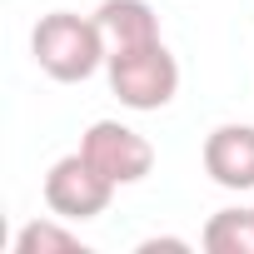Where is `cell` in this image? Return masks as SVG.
<instances>
[{"instance_id": "obj_5", "label": "cell", "mask_w": 254, "mask_h": 254, "mask_svg": "<svg viewBox=\"0 0 254 254\" xmlns=\"http://www.w3.org/2000/svg\"><path fill=\"white\" fill-rule=\"evenodd\" d=\"M204 175L219 190H254V125H214L204 135Z\"/></svg>"}, {"instance_id": "obj_6", "label": "cell", "mask_w": 254, "mask_h": 254, "mask_svg": "<svg viewBox=\"0 0 254 254\" xmlns=\"http://www.w3.org/2000/svg\"><path fill=\"white\" fill-rule=\"evenodd\" d=\"M110 50H125V45H150L160 40V15L145 5V0H105L95 10Z\"/></svg>"}, {"instance_id": "obj_8", "label": "cell", "mask_w": 254, "mask_h": 254, "mask_svg": "<svg viewBox=\"0 0 254 254\" xmlns=\"http://www.w3.org/2000/svg\"><path fill=\"white\" fill-rule=\"evenodd\" d=\"M85 249L75 229H65V219H30L20 234H15V254H75Z\"/></svg>"}, {"instance_id": "obj_2", "label": "cell", "mask_w": 254, "mask_h": 254, "mask_svg": "<svg viewBox=\"0 0 254 254\" xmlns=\"http://www.w3.org/2000/svg\"><path fill=\"white\" fill-rule=\"evenodd\" d=\"M105 75H110V90L125 110H165L175 95H180V60L170 55L165 40H150V45H125V50H110L105 55Z\"/></svg>"}, {"instance_id": "obj_1", "label": "cell", "mask_w": 254, "mask_h": 254, "mask_svg": "<svg viewBox=\"0 0 254 254\" xmlns=\"http://www.w3.org/2000/svg\"><path fill=\"white\" fill-rule=\"evenodd\" d=\"M30 55L35 65L60 80V85H80L90 80L95 70H105V55H110V40L100 30L95 15H75V10H50L35 20L30 30Z\"/></svg>"}, {"instance_id": "obj_7", "label": "cell", "mask_w": 254, "mask_h": 254, "mask_svg": "<svg viewBox=\"0 0 254 254\" xmlns=\"http://www.w3.org/2000/svg\"><path fill=\"white\" fill-rule=\"evenodd\" d=\"M199 244L209 254H254V209H219V214H209Z\"/></svg>"}, {"instance_id": "obj_3", "label": "cell", "mask_w": 254, "mask_h": 254, "mask_svg": "<svg viewBox=\"0 0 254 254\" xmlns=\"http://www.w3.org/2000/svg\"><path fill=\"white\" fill-rule=\"evenodd\" d=\"M115 190L120 185L110 175H100L85 150H75V155H60L50 165V175H45V209L60 214L65 224H85V219H100L110 209Z\"/></svg>"}, {"instance_id": "obj_4", "label": "cell", "mask_w": 254, "mask_h": 254, "mask_svg": "<svg viewBox=\"0 0 254 254\" xmlns=\"http://www.w3.org/2000/svg\"><path fill=\"white\" fill-rule=\"evenodd\" d=\"M80 150L90 155V165L100 175H110L115 185H140L150 170H155V145L130 130V125L120 120H95L90 130L80 135Z\"/></svg>"}, {"instance_id": "obj_9", "label": "cell", "mask_w": 254, "mask_h": 254, "mask_svg": "<svg viewBox=\"0 0 254 254\" xmlns=\"http://www.w3.org/2000/svg\"><path fill=\"white\" fill-rule=\"evenodd\" d=\"M155 249H190L185 239H145L140 244V254H155Z\"/></svg>"}]
</instances>
